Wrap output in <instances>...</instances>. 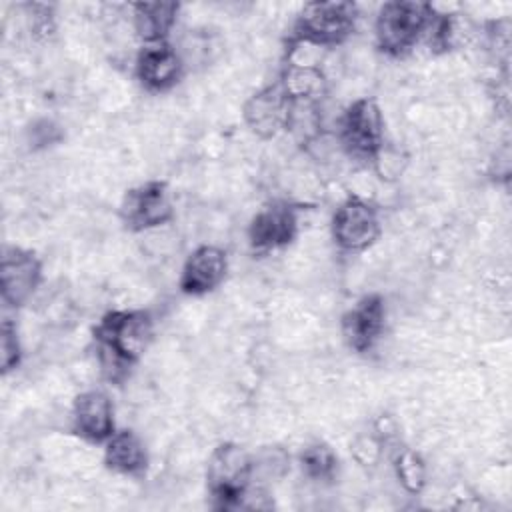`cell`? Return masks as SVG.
<instances>
[{"label":"cell","instance_id":"1","mask_svg":"<svg viewBox=\"0 0 512 512\" xmlns=\"http://www.w3.org/2000/svg\"><path fill=\"white\" fill-rule=\"evenodd\" d=\"M154 340V318L144 308L108 310L92 328V342L102 376L124 382Z\"/></svg>","mask_w":512,"mask_h":512},{"label":"cell","instance_id":"2","mask_svg":"<svg viewBox=\"0 0 512 512\" xmlns=\"http://www.w3.org/2000/svg\"><path fill=\"white\" fill-rule=\"evenodd\" d=\"M436 8L430 2L392 0L384 2L374 20V44L388 58H404L426 40Z\"/></svg>","mask_w":512,"mask_h":512},{"label":"cell","instance_id":"3","mask_svg":"<svg viewBox=\"0 0 512 512\" xmlns=\"http://www.w3.org/2000/svg\"><path fill=\"white\" fill-rule=\"evenodd\" d=\"M356 22L358 6L354 2H308L300 8L290 28L288 52H294L302 44L316 48H336L354 34Z\"/></svg>","mask_w":512,"mask_h":512},{"label":"cell","instance_id":"4","mask_svg":"<svg viewBox=\"0 0 512 512\" xmlns=\"http://www.w3.org/2000/svg\"><path fill=\"white\" fill-rule=\"evenodd\" d=\"M254 484V454L238 442H220L206 464V490L216 510L242 508Z\"/></svg>","mask_w":512,"mask_h":512},{"label":"cell","instance_id":"5","mask_svg":"<svg viewBox=\"0 0 512 512\" xmlns=\"http://www.w3.org/2000/svg\"><path fill=\"white\" fill-rule=\"evenodd\" d=\"M384 124L382 108L374 98H356L338 118L336 140L350 160L378 166L384 154Z\"/></svg>","mask_w":512,"mask_h":512},{"label":"cell","instance_id":"6","mask_svg":"<svg viewBox=\"0 0 512 512\" xmlns=\"http://www.w3.org/2000/svg\"><path fill=\"white\" fill-rule=\"evenodd\" d=\"M380 234V210L370 200L350 194L336 206L330 220V236L342 252H364L378 242Z\"/></svg>","mask_w":512,"mask_h":512},{"label":"cell","instance_id":"7","mask_svg":"<svg viewBox=\"0 0 512 512\" xmlns=\"http://www.w3.org/2000/svg\"><path fill=\"white\" fill-rule=\"evenodd\" d=\"M120 222L130 232H150L174 220V202L168 184L146 180L128 188L118 206Z\"/></svg>","mask_w":512,"mask_h":512},{"label":"cell","instance_id":"8","mask_svg":"<svg viewBox=\"0 0 512 512\" xmlns=\"http://www.w3.org/2000/svg\"><path fill=\"white\" fill-rule=\"evenodd\" d=\"M300 230V208L288 200H270L250 218L246 238L254 256H268L294 242Z\"/></svg>","mask_w":512,"mask_h":512},{"label":"cell","instance_id":"9","mask_svg":"<svg viewBox=\"0 0 512 512\" xmlns=\"http://www.w3.org/2000/svg\"><path fill=\"white\" fill-rule=\"evenodd\" d=\"M40 256L22 246H4L0 262V298L10 310L26 306L42 284Z\"/></svg>","mask_w":512,"mask_h":512},{"label":"cell","instance_id":"10","mask_svg":"<svg viewBox=\"0 0 512 512\" xmlns=\"http://www.w3.org/2000/svg\"><path fill=\"white\" fill-rule=\"evenodd\" d=\"M386 300L378 292L360 296L340 318V332L344 344L364 356L370 354L386 332Z\"/></svg>","mask_w":512,"mask_h":512},{"label":"cell","instance_id":"11","mask_svg":"<svg viewBox=\"0 0 512 512\" xmlns=\"http://www.w3.org/2000/svg\"><path fill=\"white\" fill-rule=\"evenodd\" d=\"M186 72V58L176 50L170 40L142 44L134 60V76L138 84L152 94H164L172 90Z\"/></svg>","mask_w":512,"mask_h":512},{"label":"cell","instance_id":"12","mask_svg":"<svg viewBox=\"0 0 512 512\" xmlns=\"http://www.w3.org/2000/svg\"><path fill=\"white\" fill-rule=\"evenodd\" d=\"M292 100L276 80L256 90L242 106V120L246 128L262 140H270L280 132H286L290 120Z\"/></svg>","mask_w":512,"mask_h":512},{"label":"cell","instance_id":"13","mask_svg":"<svg viewBox=\"0 0 512 512\" xmlns=\"http://www.w3.org/2000/svg\"><path fill=\"white\" fill-rule=\"evenodd\" d=\"M70 430L80 440L102 446L118 430L110 396L98 388L80 392L72 402Z\"/></svg>","mask_w":512,"mask_h":512},{"label":"cell","instance_id":"14","mask_svg":"<svg viewBox=\"0 0 512 512\" xmlns=\"http://www.w3.org/2000/svg\"><path fill=\"white\" fill-rule=\"evenodd\" d=\"M228 276V252L214 244L196 246L184 260L178 290L184 296L200 298L224 284Z\"/></svg>","mask_w":512,"mask_h":512},{"label":"cell","instance_id":"15","mask_svg":"<svg viewBox=\"0 0 512 512\" xmlns=\"http://www.w3.org/2000/svg\"><path fill=\"white\" fill-rule=\"evenodd\" d=\"M102 448V462L108 472L136 480L148 472V448L134 430L118 428Z\"/></svg>","mask_w":512,"mask_h":512},{"label":"cell","instance_id":"16","mask_svg":"<svg viewBox=\"0 0 512 512\" xmlns=\"http://www.w3.org/2000/svg\"><path fill=\"white\" fill-rule=\"evenodd\" d=\"M178 2H136L130 4L132 28L142 44L168 42L180 14Z\"/></svg>","mask_w":512,"mask_h":512},{"label":"cell","instance_id":"17","mask_svg":"<svg viewBox=\"0 0 512 512\" xmlns=\"http://www.w3.org/2000/svg\"><path fill=\"white\" fill-rule=\"evenodd\" d=\"M278 82L292 102L320 104V100L328 90V80H326V74L320 70V66L298 64V62H292L290 58L284 64Z\"/></svg>","mask_w":512,"mask_h":512},{"label":"cell","instance_id":"18","mask_svg":"<svg viewBox=\"0 0 512 512\" xmlns=\"http://www.w3.org/2000/svg\"><path fill=\"white\" fill-rule=\"evenodd\" d=\"M302 474L312 482H332L338 472V456L334 448L322 440L306 444L298 454Z\"/></svg>","mask_w":512,"mask_h":512},{"label":"cell","instance_id":"19","mask_svg":"<svg viewBox=\"0 0 512 512\" xmlns=\"http://www.w3.org/2000/svg\"><path fill=\"white\" fill-rule=\"evenodd\" d=\"M394 472L400 486L410 494H420L426 484V464L422 456L410 448H398L394 454Z\"/></svg>","mask_w":512,"mask_h":512},{"label":"cell","instance_id":"20","mask_svg":"<svg viewBox=\"0 0 512 512\" xmlns=\"http://www.w3.org/2000/svg\"><path fill=\"white\" fill-rule=\"evenodd\" d=\"M22 342L18 336L16 322L12 318H4L0 326V370L2 374L14 372L22 362Z\"/></svg>","mask_w":512,"mask_h":512},{"label":"cell","instance_id":"21","mask_svg":"<svg viewBox=\"0 0 512 512\" xmlns=\"http://www.w3.org/2000/svg\"><path fill=\"white\" fill-rule=\"evenodd\" d=\"M290 468V456L278 446H266L254 454V478L262 474V480L282 476Z\"/></svg>","mask_w":512,"mask_h":512},{"label":"cell","instance_id":"22","mask_svg":"<svg viewBox=\"0 0 512 512\" xmlns=\"http://www.w3.org/2000/svg\"><path fill=\"white\" fill-rule=\"evenodd\" d=\"M28 16L32 18V32L36 36H50L54 32V14L50 4H28Z\"/></svg>","mask_w":512,"mask_h":512}]
</instances>
